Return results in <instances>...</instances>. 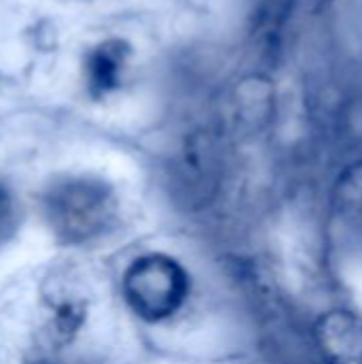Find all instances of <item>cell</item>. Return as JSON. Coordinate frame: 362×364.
I'll return each instance as SVG.
<instances>
[{
    "mask_svg": "<svg viewBox=\"0 0 362 364\" xmlns=\"http://www.w3.org/2000/svg\"><path fill=\"white\" fill-rule=\"evenodd\" d=\"M333 203L341 218L362 226V162L348 166L333 190Z\"/></svg>",
    "mask_w": 362,
    "mask_h": 364,
    "instance_id": "6",
    "label": "cell"
},
{
    "mask_svg": "<svg viewBox=\"0 0 362 364\" xmlns=\"http://www.w3.org/2000/svg\"><path fill=\"white\" fill-rule=\"evenodd\" d=\"M316 335L329 364H362V316L346 309L329 311Z\"/></svg>",
    "mask_w": 362,
    "mask_h": 364,
    "instance_id": "4",
    "label": "cell"
},
{
    "mask_svg": "<svg viewBox=\"0 0 362 364\" xmlns=\"http://www.w3.org/2000/svg\"><path fill=\"white\" fill-rule=\"evenodd\" d=\"M28 364H64V363H55V360H47V358H43V360H32V363Z\"/></svg>",
    "mask_w": 362,
    "mask_h": 364,
    "instance_id": "8",
    "label": "cell"
},
{
    "mask_svg": "<svg viewBox=\"0 0 362 364\" xmlns=\"http://www.w3.org/2000/svg\"><path fill=\"white\" fill-rule=\"evenodd\" d=\"M85 324V305L83 301L62 296L55 303L49 305V320H47V333L51 343L66 346L70 343Z\"/></svg>",
    "mask_w": 362,
    "mask_h": 364,
    "instance_id": "5",
    "label": "cell"
},
{
    "mask_svg": "<svg viewBox=\"0 0 362 364\" xmlns=\"http://www.w3.org/2000/svg\"><path fill=\"white\" fill-rule=\"evenodd\" d=\"M130 53V45L115 36L100 41L87 51L83 60V81L92 98H107L122 87Z\"/></svg>",
    "mask_w": 362,
    "mask_h": 364,
    "instance_id": "3",
    "label": "cell"
},
{
    "mask_svg": "<svg viewBox=\"0 0 362 364\" xmlns=\"http://www.w3.org/2000/svg\"><path fill=\"white\" fill-rule=\"evenodd\" d=\"M43 215L62 245H87L105 237L117 220V198L98 177H64L43 194Z\"/></svg>",
    "mask_w": 362,
    "mask_h": 364,
    "instance_id": "1",
    "label": "cell"
},
{
    "mask_svg": "<svg viewBox=\"0 0 362 364\" xmlns=\"http://www.w3.org/2000/svg\"><path fill=\"white\" fill-rule=\"evenodd\" d=\"M190 275L164 254L137 258L122 277V292L128 307L145 322L160 324L177 316L190 296Z\"/></svg>",
    "mask_w": 362,
    "mask_h": 364,
    "instance_id": "2",
    "label": "cell"
},
{
    "mask_svg": "<svg viewBox=\"0 0 362 364\" xmlns=\"http://www.w3.org/2000/svg\"><path fill=\"white\" fill-rule=\"evenodd\" d=\"M21 226V207L13 188L0 179V247L11 243Z\"/></svg>",
    "mask_w": 362,
    "mask_h": 364,
    "instance_id": "7",
    "label": "cell"
}]
</instances>
